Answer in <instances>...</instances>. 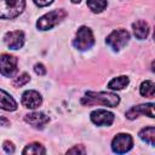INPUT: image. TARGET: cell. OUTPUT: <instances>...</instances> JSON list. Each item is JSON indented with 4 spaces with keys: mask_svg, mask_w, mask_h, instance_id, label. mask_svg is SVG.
Masks as SVG:
<instances>
[{
    "mask_svg": "<svg viewBox=\"0 0 155 155\" xmlns=\"http://www.w3.org/2000/svg\"><path fill=\"white\" fill-rule=\"evenodd\" d=\"M81 103L84 105L102 104L105 107L114 108L120 103V97L111 92H92V91H90L82 97Z\"/></svg>",
    "mask_w": 155,
    "mask_h": 155,
    "instance_id": "cell-1",
    "label": "cell"
},
{
    "mask_svg": "<svg viewBox=\"0 0 155 155\" xmlns=\"http://www.w3.org/2000/svg\"><path fill=\"white\" fill-rule=\"evenodd\" d=\"M25 7V0H0V19H12Z\"/></svg>",
    "mask_w": 155,
    "mask_h": 155,
    "instance_id": "cell-2",
    "label": "cell"
},
{
    "mask_svg": "<svg viewBox=\"0 0 155 155\" xmlns=\"http://www.w3.org/2000/svg\"><path fill=\"white\" fill-rule=\"evenodd\" d=\"M65 16H67V12L63 8L50 11L38 19L36 27L40 30H48V29L53 28L54 25H57L58 23H61L65 18Z\"/></svg>",
    "mask_w": 155,
    "mask_h": 155,
    "instance_id": "cell-3",
    "label": "cell"
},
{
    "mask_svg": "<svg viewBox=\"0 0 155 155\" xmlns=\"http://www.w3.org/2000/svg\"><path fill=\"white\" fill-rule=\"evenodd\" d=\"M94 44V36L92 34V30L88 27H80L76 31L75 39L73 41V45L75 48H78L79 51H86L88 48H91Z\"/></svg>",
    "mask_w": 155,
    "mask_h": 155,
    "instance_id": "cell-4",
    "label": "cell"
},
{
    "mask_svg": "<svg viewBox=\"0 0 155 155\" xmlns=\"http://www.w3.org/2000/svg\"><path fill=\"white\" fill-rule=\"evenodd\" d=\"M128 40H130V33L127 30H125V29H116V30L111 31L108 35L105 42L114 51H119V50H121L128 42Z\"/></svg>",
    "mask_w": 155,
    "mask_h": 155,
    "instance_id": "cell-5",
    "label": "cell"
},
{
    "mask_svg": "<svg viewBox=\"0 0 155 155\" xmlns=\"http://www.w3.org/2000/svg\"><path fill=\"white\" fill-rule=\"evenodd\" d=\"M133 147V139L127 133H119L113 138L111 149L116 154H125Z\"/></svg>",
    "mask_w": 155,
    "mask_h": 155,
    "instance_id": "cell-6",
    "label": "cell"
},
{
    "mask_svg": "<svg viewBox=\"0 0 155 155\" xmlns=\"http://www.w3.org/2000/svg\"><path fill=\"white\" fill-rule=\"evenodd\" d=\"M17 71V58L12 54H0V73L6 78H12Z\"/></svg>",
    "mask_w": 155,
    "mask_h": 155,
    "instance_id": "cell-7",
    "label": "cell"
},
{
    "mask_svg": "<svg viewBox=\"0 0 155 155\" xmlns=\"http://www.w3.org/2000/svg\"><path fill=\"white\" fill-rule=\"evenodd\" d=\"M21 103H22V105L24 108L36 109V108H39L41 105L42 98H41V94L38 91H35V90H28V91H25L22 94Z\"/></svg>",
    "mask_w": 155,
    "mask_h": 155,
    "instance_id": "cell-8",
    "label": "cell"
},
{
    "mask_svg": "<svg viewBox=\"0 0 155 155\" xmlns=\"http://www.w3.org/2000/svg\"><path fill=\"white\" fill-rule=\"evenodd\" d=\"M90 117L91 121L97 126H110L114 122V114L104 109L93 110Z\"/></svg>",
    "mask_w": 155,
    "mask_h": 155,
    "instance_id": "cell-9",
    "label": "cell"
},
{
    "mask_svg": "<svg viewBox=\"0 0 155 155\" xmlns=\"http://www.w3.org/2000/svg\"><path fill=\"white\" fill-rule=\"evenodd\" d=\"M4 41L7 45V47H10L12 50H18L24 45V34L21 30L8 31L5 34Z\"/></svg>",
    "mask_w": 155,
    "mask_h": 155,
    "instance_id": "cell-10",
    "label": "cell"
},
{
    "mask_svg": "<svg viewBox=\"0 0 155 155\" xmlns=\"http://www.w3.org/2000/svg\"><path fill=\"white\" fill-rule=\"evenodd\" d=\"M139 114L143 115H148L149 117H154V104L153 103H148V104H140L137 107H132L131 109L127 110L126 113V117L130 120H133L136 117H138Z\"/></svg>",
    "mask_w": 155,
    "mask_h": 155,
    "instance_id": "cell-11",
    "label": "cell"
},
{
    "mask_svg": "<svg viewBox=\"0 0 155 155\" xmlns=\"http://www.w3.org/2000/svg\"><path fill=\"white\" fill-rule=\"evenodd\" d=\"M24 120L30 124L31 126L34 127H38V128H42L47 122H48V116H46L44 113L41 111H34V113H30V114H27Z\"/></svg>",
    "mask_w": 155,
    "mask_h": 155,
    "instance_id": "cell-12",
    "label": "cell"
},
{
    "mask_svg": "<svg viewBox=\"0 0 155 155\" xmlns=\"http://www.w3.org/2000/svg\"><path fill=\"white\" fill-rule=\"evenodd\" d=\"M0 109L13 111L17 109V102L12 98L11 94H8L6 91L0 88Z\"/></svg>",
    "mask_w": 155,
    "mask_h": 155,
    "instance_id": "cell-13",
    "label": "cell"
},
{
    "mask_svg": "<svg viewBox=\"0 0 155 155\" xmlns=\"http://www.w3.org/2000/svg\"><path fill=\"white\" fill-rule=\"evenodd\" d=\"M132 28H133V33H134V36L139 40H143L148 36L149 34V25L145 21H136L133 24H132Z\"/></svg>",
    "mask_w": 155,
    "mask_h": 155,
    "instance_id": "cell-14",
    "label": "cell"
},
{
    "mask_svg": "<svg viewBox=\"0 0 155 155\" xmlns=\"http://www.w3.org/2000/svg\"><path fill=\"white\" fill-rule=\"evenodd\" d=\"M139 138L147 143H149L150 145L155 144V127L154 126H149V127H144L143 130L139 131Z\"/></svg>",
    "mask_w": 155,
    "mask_h": 155,
    "instance_id": "cell-15",
    "label": "cell"
},
{
    "mask_svg": "<svg viewBox=\"0 0 155 155\" xmlns=\"http://www.w3.org/2000/svg\"><path fill=\"white\" fill-rule=\"evenodd\" d=\"M128 82H130L128 78L125 76V75H121V76L111 79L109 81V84H108V87L110 90H122V88H125L128 85Z\"/></svg>",
    "mask_w": 155,
    "mask_h": 155,
    "instance_id": "cell-16",
    "label": "cell"
},
{
    "mask_svg": "<svg viewBox=\"0 0 155 155\" xmlns=\"http://www.w3.org/2000/svg\"><path fill=\"white\" fill-rule=\"evenodd\" d=\"M139 92L143 97H154V93H155V85L151 80H145L144 82H142L140 87H139Z\"/></svg>",
    "mask_w": 155,
    "mask_h": 155,
    "instance_id": "cell-17",
    "label": "cell"
},
{
    "mask_svg": "<svg viewBox=\"0 0 155 155\" xmlns=\"http://www.w3.org/2000/svg\"><path fill=\"white\" fill-rule=\"evenodd\" d=\"M87 6L92 12L99 13L107 7V0H87Z\"/></svg>",
    "mask_w": 155,
    "mask_h": 155,
    "instance_id": "cell-18",
    "label": "cell"
},
{
    "mask_svg": "<svg viewBox=\"0 0 155 155\" xmlns=\"http://www.w3.org/2000/svg\"><path fill=\"white\" fill-rule=\"evenodd\" d=\"M22 153L23 154H45L46 153V149L40 143H30V144H28L23 149Z\"/></svg>",
    "mask_w": 155,
    "mask_h": 155,
    "instance_id": "cell-19",
    "label": "cell"
},
{
    "mask_svg": "<svg viewBox=\"0 0 155 155\" xmlns=\"http://www.w3.org/2000/svg\"><path fill=\"white\" fill-rule=\"evenodd\" d=\"M29 80H30L29 74L22 73L21 75H18L17 78H15V80L12 81V85H13L15 87H21V86H24L27 82H29Z\"/></svg>",
    "mask_w": 155,
    "mask_h": 155,
    "instance_id": "cell-20",
    "label": "cell"
},
{
    "mask_svg": "<svg viewBox=\"0 0 155 155\" xmlns=\"http://www.w3.org/2000/svg\"><path fill=\"white\" fill-rule=\"evenodd\" d=\"M34 71L38 74V75H45L46 74V68H45V65L42 64V63H36L35 65H34Z\"/></svg>",
    "mask_w": 155,
    "mask_h": 155,
    "instance_id": "cell-21",
    "label": "cell"
},
{
    "mask_svg": "<svg viewBox=\"0 0 155 155\" xmlns=\"http://www.w3.org/2000/svg\"><path fill=\"white\" fill-rule=\"evenodd\" d=\"M84 153H85V148L82 145H75L67 151V154H84Z\"/></svg>",
    "mask_w": 155,
    "mask_h": 155,
    "instance_id": "cell-22",
    "label": "cell"
},
{
    "mask_svg": "<svg viewBox=\"0 0 155 155\" xmlns=\"http://www.w3.org/2000/svg\"><path fill=\"white\" fill-rule=\"evenodd\" d=\"M4 149H5V151L6 153H8V154H12L13 151H15V145H13V143L12 142H10V140H6V142H4Z\"/></svg>",
    "mask_w": 155,
    "mask_h": 155,
    "instance_id": "cell-23",
    "label": "cell"
},
{
    "mask_svg": "<svg viewBox=\"0 0 155 155\" xmlns=\"http://www.w3.org/2000/svg\"><path fill=\"white\" fill-rule=\"evenodd\" d=\"M33 1L39 7H45V6H48L53 2V0H33Z\"/></svg>",
    "mask_w": 155,
    "mask_h": 155,
    "instance_id": "cell-24",
    "label": "cell"
},
{
    "mask_svg": "<svg viewBox=\"0 0 155 155\" xmlns=\"http://www.w3.org/2000/svg\"><path fill=\"white\" fill-rule=\"evenodd\" d=\"M0 124H5V125H8V121H7L5 117H1V119H0Z\"/></svg>",
    "mask_w": 155,
    "mask_h": 155,
    "instance_id": "cell-25",
    "label": "cell"
},
{
    "mask_svg": "<svg viewBox=\"0 0 155 155\" xmlns=\"http://www.w3.org/2000/svg\"><path fill=\"white\" fill-rule=\"evenodd\" d=\"M81 0H71V2H74V4H79Z\"/></svg>",
    "mask_w": 155,
    "mask_h": 155,
    "instance_id": "cell-26",
    "label": "cell"
}]
</instances>
